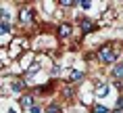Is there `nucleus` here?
<instances>
[{"mask_svg":"<svg viewBox=\"0 0 123 113\" xmlns=\"http://www.w3.org/2000/svg\"><path fill=\"white\" fill-rule=\"evenodd\" d=\"M94 113H109V109L102 107V105H96V107H94Z\"/></svg>","mask_w":123,"mask_h":113,"instance_id":"f8f14e48","label":"nucleus"},{"mask_svg":"<svg viewBox=\"0 0 123 113\" xmlns=\"http://www.w3.org/2000/svg\"><path fill=\"white\" fill-rule=\"evenodd\" d=\"M77 7H81V8H90V7H92V2H90V0H81V2H77Z\"/></svg>","mask_w":123,"mask_h":113,"instance_id":"ddd939ff","label":"nucleus"},{"mask_svg":"<svg viewBox=\"0 0 123 113\" xmlns=\"http://www.w3.org/2000/svg\"><path fill=\"white\" fill-rule=\"evenodd\" d=\"M46 113H63V109H61V105L52 103V105H48V107H46Z\"/></svg>","mask_w":123,"mask_h":113,"instance_id":"1a4fd4ad","label":"nucleus"},{"mask_svg":"<svg viewBox=\"0 0 123 113\" xmlns=\"http://www.w3.org/2000/svg\"><path fill=\"white\" fill-rule=\"evenodd\" d=\"M117 109H123V99H119V100H117Z\"/></svg>","mask_w":123,"mask_h":113,"instance_id":"dca6fc26","label":"nucleus"},{"mask_svg":"<svg viewBox=\"0 0 123 113\" xmlns=\"http://www.w3.org/2000/svg\"><path fill=\"white\" fill-rule=\"evenodd\" d=\"M73 4H77V2H73V0H61V7H73Z\"/></svg>","mask_w":123,"mask_h":113,"instance_id":"4468645a","label":"nucleus"},{"mask_svg":"<svg viewBox=\"0 0 123 113\" xmlns=\"http://www.w3.org/2000/svg\"><path fill=\"white\" fill-rule=\"evenodd\" d=\"M96 92H98V96H106V94H109V86H106V84H98Z\"/></svg>","mask_w":123,"mask_h":113,"instance_id":"0eeeda50","label":"nucleus"},{"mask_svg":"<svg viewBox=\"0 0 123 113\" xmlns=\"http://www.w3.org/2000/svg\"><path fill=\"white\" fill-rule=\"evenodd\" d=\"M113 78H115V80H123V63H119V65L113 67Z\"/></svg>","mask_w":123,"mask_h":113,"instance_id":"423d86ee","label":"nucleus"},{"mask_svg":"<svg viewBox=\"0 0 123 113\" xmlns=\"http://www.w3.org/2000/svg\"><path fill=\"white\" fill-rule=\"evenodd\" d=\"M19 103H21V107H25V109H29V107L33 105V94H23Z\"/></svg>","mask_w":123,"mask_h":113,"instance_id":"39448f33","label":"nucleus"},{"mask_svg":"<svg viewBox=\"0 0 123 113\" xmlns=\"http://www.w3.org/2000/svg\"><path fill=\"white\" fill-rule=\"evenodd\" d=\"M98 59H100V63H104V65L115 63L117 54H115V50H113V46H102L100 50H98Z\"/></svg>","mask_w":123,"mask_h":113,"instance_id":"f257e3e1","label":"nucleus"},{"mask_svg":"<svg viewBox=\"0 0 123 113\" xmlns=\"http://www.w3.org/2000/svg\"><path fill=\"white\" fill-rule=\"evenodd\" d=\"M11 29H13V27H11L8 21H0V36H2V33H8Z\"/></svg>","mask_w":123,"mask_h":113,"instance_id":"9d476101","label":"nucleus"},{"mask_svg":"<svg viewBox=\"0 0 123 113\" xmlns=\"http://www.w3.org/2000/svg\"><path fill=\"white\" fill-rule=\"evenodd\" d=\"M56 33H58V38H69L71 36V23H61Z\"/></svg>","mask_w":123,"mask_h":113,"instance_id":"20e7f679","label":"nucleus"},{"mask_svg":"<svg viewBox=\"0 0 123 113\" xmlns=\"http://www.w3.org/2000/svg\"><path fill=\"white\" fill-rule=\"evenodd\" d=\"M69 80H71V82L84 80V73H81V71H77V69H75V71H71V75H69Z\"/></svg>","mask_w":123,"mask_h":113,"instance_id":"9b49d317","label":"nucleus"},{"mask_svg":"<svg viewBox=\"0 0 123 113\" xmlns=\"http://www.w3.org/2000/svg\"><path fill=\"white\" fill-rule=\"evenodd\" d=\"M11 88H13V92H21V90L25 88V84H23L21 80H15L13 84H11Z\"/></svg>","mask_w":123,"mask_h":113,"instance_id":"6e6552de","label":"nucleus"},{"mask_svg":"<svg viewBox=\"0 0 123 113\" xmlns=\"http://www.w3.org/2000/svg\"><path fill=\"white\" fill-rule=\"evenodd\" d=\"M79 29H81V33H90V32L96 29V23L90 21V19H81L79 21Z\"/></svg>","mask_w":123,"mask_h":113,"instance_id":"7ed1b4c3","label":"nucleus"},{"mask_svg":"<svg viewBox=\"0 0 123 113\" xmlns=\"http://www.w3.org/2000/svg\"><path fill=\"white\" fill-rule=\"evenodd\" d=\"M6 113H15V111H6Z\"/></svg>","mask_w":123,"mask_h":113,"instance_id":"a211bd4d","label":"nucleus"},{"mask_svg":"<svg viewBox=\"0 0 123 113\" xmlns=\"http://www.w3.org/2000/svg\"><path fill=\"white\" fill-rule=\"evenodd\" d=\"M29 109H31V113H42V107L40 105H31Z\"/></svg>","mask_w":123,"mask_h":113,"instance_id":"2eb2a0df","label":"nucleus"},{"mask_svg":"<svg viewBox=\"0 0 123 113\" xmlns=\"http://www.w3.org/2000/svg\"><path fill=\"white\" fill-rule=\"evenodd\" d=\"M19 21H21V23H31V21H33V13H31V8H29V7H23L19 11Z\"/></svg>","mask_w":123,"mask_h":113,"instance_id":"f03ea898","label":"nucleus"},{"mask_svg":"<svg viewBox=\"0 0 123 113\" xmlns=\"http://www.w3.org/2000/svg\"><path fill=\"white\" fill-rule=\"evenodd\" d=\"M113 113H123V109H115V111H113Z\"/></svg>","mask_w":123,"mask_h":113,"instance_id":"f3484780","label":"nucleus"}]
</instances>
